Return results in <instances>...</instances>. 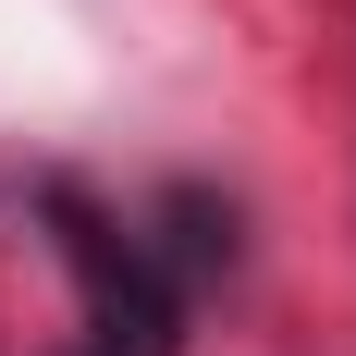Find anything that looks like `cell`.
Segmentation results:
<instances>
[{
    "label": "cell",
    "mask_w": 356,
    "mask_h": 356,
    "mask_svg": "<svg viewBox=\"0 0 356 356\" xmlns=\"http://www.w3.org/2000/svg\"><path fill=\"white\" fill-rule=\"evenodd\" d=\"M49 221H62V258H74V283H86V320H99V356H172L184 332V295L160 283V258L136 246V234H111L86 197H49Z\"/></svg>",
    "instance_id": "obj_1"
},
{
    "label": "cell",
    "mask_w": 356,
    "mask_h": 356,
    "mask_svg": "<svg viewBox=\"0 0 356 356\" xmlns=\"http://www.w3.org/2000/svg\"><path fill=\"white\" fill-rule=\"evenodd\" d=\"M160 283H209V270H234V209H221V197H197V184H172V197H160Z\"/></svg>",
    "instance_id": "obj_2"
}]
</instances>
